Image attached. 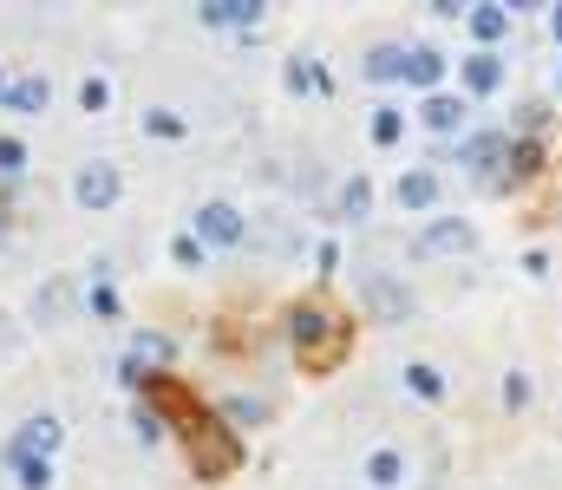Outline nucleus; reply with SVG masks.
Wrapping results in <instances>:
<instances>
[{
	"mask_svg": "<svg viewBox=\"0 0 562 490\" xmlns=\"http://www.w3.org/2000/svg\"><path fill=\"white\" fill-rule=\"evenodd\" d=\"M170 255H177L183 268H203V242H196V236H177V249H170Z\"/></svg>",
	"mask_w": 562,
	"mask_h": 490,
	"instance_id": "obj_25",
	"label": "nucleus"
},
{
	"mask_svg": "<svg viewBox=\"0 0 562 490\" xmlns=\"http://www.w3.org/2000/svg\"><path fill=\"white\" fill-rule=\"evenodd\" d=\"M7 471H13L26 490H46V485H52V465H46V458H26V452H7Z\"/></svg>",
	"mask_w": 562,
	"mask_h": 490,
	"instance_id": "obj_14",
	"label": "nucleus"
},
{
	"mask_svg": "<svg viewBox=\"0 0 562 490\" xmlns=\"http://www.w3.org/2000/svg\"><path fill=\"white\" fill-rule=\"evenodd\" d=\"M144 131H151V138H177V131H183V118H170V111H151V118H144Z\"/></svg>",
	"mask_w": 562,
	"mask_h": 490,
	"instance_id": "obj_24",
	"label": "nucleus"
},
{
	"mask_svg": "<svg viewBox=\"0 0 562 490\" xmlns=\"http://www.w3.org/2000/svg\"><path fill=\"white\" fill-rule=\"evenodd\" d=\"M524 399H530V380H524V373H511V380H504V406H511V413H517V406H524Z\"/></svg>",
	"mask_w": 562,
	"mask_h": 490,
	"instance_id": "obj_28",
	"label": "nucleus"
},
{
	"mask_svg": "<svg viewBox=\"0 0 562 490\" xmlns=\"http://www.w3.org/2000/svg\"><path fill=\"white\" fill-rule=\"evenodd\" d=\"M223 413H229V419H242V426H262V419H268V406H262V399H223Z\"/></svg>",
	"mask_w": 562,
	"mask_h": 490,
	"instance_id": "obj_21",
	"label": "nucleus"
},
{
	"mask_svg": "<svg viewBox=\"0 0 562 490\" xmlns=\"http://www.w3.org/2000/svg\"><path fill=\"white\" fill-rule=\"evenodd\" d=\"M0 249H7V216H0Z\"/></svg>",
	"mask_w": 562,
	"mask_h": 490,
	"instance_id": "obj_31",
	"label": "nucleus"
},
{
	"mask_svg": "<svg viewBox=\"0 0 562 490\" xmlns=\"http://www.w3.org/2000/svg\"><path fill=\"white\" fill-rule=\"evenodd\" d=\"M511 164H517V177H530V170L543 164V151H537V144H517V151H511Z\"/></svg>",
	"mask_w": 562,
	"mask_h": 490,
	"instance_id": "obj_27",
	"label": "nucleus"
},
{
	"mask_svg": "<svg viewBox=\"0 0 562 490\" xmlns=\"http://www.w3.org/2000/svg\"><path fill=\"white\" fill-rule=\"evenodd\" d=\"M131 426H137V439H144V445H157V439H164V426H157V413H151V406H137V413H131Z\"/></svg>",
	"mask_w": 562,
	"mask_h": 490,
	"instance_id": "obj_23",
	"label": "nucleus"
},
{
	"mask_svg": "<svg viewBox=\"0 0 562 490\" xmlns=\"http://www.w3.org/2000/svg\"><path fill=\"white\" fill-rule=\"evenodd\" d=\"M504 157H511L504 131H478V138H465V144H458V164H465L485 190H504V183H511V177H504Z\"/></svg>",
	"mask_w": 562,
	"mask_h": 490,
	"instance_id": "obj_2",
	"label": "nucleus"
},
{
	"mask_svg": "<svg viewBox=\"0 0 562 490\" xmlns=\"http://www.w3.org/2000/svg\"><path fill=\"white\" fill-rule=\"evenodd\" d=\"M399 131H406V124H399V111H393V105H380V111H373V144H399Z\"/></svg>",
	"mask_w": 562,
	"mask_h": 490,
	"instance_id": "obj_20",
	"label": "nucleus"
},
{
	"mask_svg": "<svg viewBox=\"0 0 562 490\" xmlns=\"http://www.w3.org/2000/svg\"><path fill=\"white\" fill-rule=\"evenodd\" d=\"M242 229H249V223H242L236 203H203V210H196V242H210V249H236Z\"/></svg>",
	"mask_w": 562,
	"mask_h": 490,
	"instance_id": "obj_4",
	"label": "nucleus"
},
{
	"mask_svg": "<svg viewBox=\"0 0 562 490\" xmlns=\"http://www.w3.org/2000/svg\"><path fill=\"white\" fill-rule=\"evenodd\" d=\"M465 249H478V229H471L465 216H439V223H426L419 242H412V255H465Z\"/></svg>",
	"mask_w": 562,
	"mask_h": 490,
	"instance_id": "obj_3",
	"label": "nucleus"
},
{
	"mask_svg": "<svg viewBox=\"0 0 562 490\" xmlns=\"http://www.w3.org/2000/svg\"><path fill=\"white\" fill-rule=\"evenodd\" d=\"M399 203H406V210H432V203H439V177H432V170H406V177H399Z\"/></svg>",
	"mask_w": 562,
	"mask_h": 490,
	"instance_id": "obj_11",
	"label": "nucleus"
},
{
	"mask_svg": "<svg viewBox=\"0 0 562 490\" xmlns=\"http://www.w3.org/2000/svg\"><path fill=\"white\" fill-rule=\"evenodd\" d=\"M367 210H373V177H354V183L340 190V216H347V223H360Z\"/></svg>",
	"mask_w": 562,
	"mask_h": 490,
	"instance_id": "obj_17",
	"label": "nucleus"
},
{
	"mask_svg": "<svg viewBox=\"0 0 562 490\" xmlns=\"http://www.w3.org/2000/svg\"><path fill=\"white\" fill-rule=\"evenodd\" d=\"M295 347H301V360L314 367V360H340V347H347V334H340V321L327 314V308H295Z\"/></svg>",
	"mask_w": 562,
	"mask_h": 490,
	"instance_id": "obj_1",
	"label": "nucleus"
},
{
	"mask_svg": "<svg viewBox=\"0 0 562 490\" xmlns=\"http://www.w3.org/2000/svg\"><path fill=\"white\" fill-rule=\"evenodd\" d=\"M550 33H557V39H562V7H557V13H550Z\"/></svg>",
	"mask_w": 562,
	"mask_h": 490,
	"instance_id": "obj_30",
	"label": "nucleus"
},
{
	"mask_svg": "<svg viewBox=\"0 0 562 490\" xmlns=\"http://www.w3.org/2000/svg\"><path fill=\"white\" fill-rule=\"evenodd\" d=\"M498 85H504V59H498V52H471V59H465V92L485 98V92H498Z\"/></svg>",
	"mask_w": 562,
	"mask_h": 490,
	"instance_id": "obj_9",
	"label": "nucleus"
},
{
	"mask_svg": "<svg viewBox=\"0 0 562 490\" xmlns=\"http://www.w3.org/2000/svg\"><path fill=\"white\" fill-rule=\"evenodd\" d=\"M406 386H412L419 399H445V373H439V367H426V360H412V367H406Z\"/></svg>",
	"mask_w": 562,
	"mask_h": 490,
	"instance_id": "obj_18",
	"label": "nucleus"
},
{
	"mask_svg": "<svg viewBox=\"0 0 562 490\" xmlns=\"http://www.w3.org/2000/svg\"><path fill=\"white\" fill-rule=\"evenodd\" d=\"M26 170V144L20 138H0V177H20Z\"/></svg>",
	"mask_w": 562,
	"mask_h": 490,
	"instance_id": "obj_22",
	"label": "nucleus"
},
{
	"mask_svg": "<svg viewBox=\"0 0 562 490\" xmlns=\"http://www.w3.org/2000/svg\"><path fill=\"white\" fill-rule=\"evenodd\" d=\"M46 105V79H13L7 85V111H39Z\"/></svg>",
	"mask_w": 562,
	"mask_h": 490,
	"instance_id": "obj_16",
	"label": "nucleus"
},
{
	"mask_svg": "<svg viewBox=\"0 0 562 490\" xmlns=\"http://www.w3.org/2000/svg\"><path fill=\"white\" fill-rule=\"evenodd\" d=\"M79 105L98 111V105H105V79H85V85H79Z\"/></svg>",
	"mask_w": 562,
	"mask_h": 490,
	"instance_id": "obj_29",
	"label": "nucleus"
},
{
	"mask_svg": "<svg viewBox=\"0 0 562 490\" xmlns=\"http://www.w3.org/2000/svg\"><path fill=\"white\" fill-rule=\"evenodd\" d=\"M439 72H445V52L439 46H412L406 52V79L412 85H439Z\"/></svg>",
	"mask_w": 562,
	"mask_h": 490,
	"instance_id": "obj_12",
	"label": "nucleus"
},
{
	"mask_svg": "<svg viewBox=\"0 0 562 490\" xmlns=\"http://www.w3.org/2000/svg\"><path fill=\"white\" fill-rule=\"evenodd\" d=\"M367 308H373L386 327H399V321H412V288L393 282V275H367Z\"/></svg>",
	"mask_w": 562,
	"mask_h": 490,
	"instance_id": "obj_5",
	"label": "nucleus"
},
{
	"mask_svg": "<svg viewBox=\"0 0 562 490\" xmlns=\"http://www.w3.org/2000/svg\"><path fill=\"white\" fill-rule=\"evenodd\" d=\"M72 196H79L85 210H111V203H118V170H111V164H79Z\"/></svg>",
	"mask_w": 562,
	"mask_h": 490,
	"instance_id": "obj_6",
	"label": "nucleus"
},
{
	"mask_svg": "<svg viewBox=\"0 0 562 490\" xmlns=\"http://www.w3.org/2000/svg\"><path fill=\"white\" fill-rule=\"evenodd\" d=\"M196 13H203V26H255L262 0H203Z\"/></svg>",
	"mask_w": 562,
	"mask_h": 490,
	"instance_id": "obj_8",
	"label": "nucleus"
},
{
	"mask_svg": "<svg viewBox=\"0 0 562 490\" xmlns=\"http://www.w3.org/2000/svg\"><path fill=\"white\" fill-rule=\"evenodd\" d=\"M504 26H511V7H478V13H471L478 46H498V39H504Z\"/></svg>",
	"mask_w": 562,
	"mask_h": 490,
	"instance_id": "obj_15",
	"label": "nucleus"
},
{
	"mask_svg": "<svg viewBox=\"0 0 562 490\" xmlns=\"http://www.w3.org/2000/svg\"><path fill=\"white\" fill-rule=\"evenodd\" d=\"M367 478H373V485H406V458H399V452H373V458H367Z\"/></svg>",
	"mask_w": 562,
	"mask_h": 490,
	"instance_id": "obj_19",
	"label": "nucleus"
},
{
	"mask_svg": "<svg viewBox=\"0 0 562 490\" xmlns=\"http://www.w3.org/2000/svg\"><path fill=\"white\" fill-rule=\"evenodd\" d=\"M52 445H59V419H46V413H39V419H26V426L7 439V452H26V458H46Z\"/></svg>",
	"mask_w": 562,
	"mask_h": 490,
	"instance_id": "obj_7",
	"label": "nucleus"
},
{
	"mask_svg": "<svg viewBox=\"0 0 562 490\" xmlns=\"http://www.w3.org/2000/svg\"><path fill=\"white\" fill-rule=\"evenodd\" d=\"M367 79H373V85L406 79V46H373V52H367Z\"/></svg>",
	"mask_w": 562,
	"mask_h": 490,
	"instance_id": "obj_10",
	"label": "nucleus"
},
{
	"mask_svg": "<svg viewBox=\"0 0 562 490\" xmlns=\"http://www.w3.org/2000/svg\"><path fill=\"white\" fill-rule=\"evenodd\" d=\"M426 124H432V131H458V124H465V98L432 92V98H426Z\"/></svg>",
	"mask_w": 562,
	"mask_h": 490,
	"instance_id": "obj_13",
	"label": "nucleus"
},
{
	"mask_svg": "<svg viewBox=\"0 0 562 490\" xmlns=\"http://www.w3.org/2000/svg\"><path fill=\"white\" fill-rule=\"evenodd\" d=\"M92 314H105V321H118V288H105V282H98V288H92Z\"/></svg>",
	"mask_w": 562,
	"mask_h": 490,
	"instance_id": "obj_26",
	"label": "nucleus"
}]
</instances>
